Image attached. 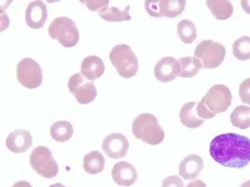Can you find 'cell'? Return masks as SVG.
Masks as SVG:
<instances>
[{"instance_id": "1", "label": "cell", "mask_w": 250, "mask_h": 187, "mask_svg": "<svg viewBox=\"0 0 250 187\" xmlns=\"http://www.w3.org/2000/svg\"><path fill=\"white\" fill-rule=\"evenodd\" d=\"M209 153L224 167L243 168L250 162V140L233 132L222 134L211 140Z\"/></svg>"}, {"instance_id": "2", "label": "cell", "mask_w": 250, "mask_h": 187, "mask_svg": "<svg viewBox=\"0 0 250 187\" xmlns=\"http://www.w3.org/2000/svg\"><path fill=\"white\" fill-rule=\"evenodd\" d=\"M132 133L136 138L150 145H159L165 135L157 118L149 113H141L134 120Z\"/></svg>"}, {"instance_id": "3", "label": "cell", "mask_w": 250, "mask_h": 187, "mask_svg": "<svg viewBox=\"0 0 250 187\" xmlns=\"http://www.w3.org/2000/svg\"><path fill=\"white\" fill-rule=\"evenodd\" d=\"M109 58L118 74L125 79H130L137 75L139 61L130 46L124 44L114 46Z\"/></svg>"}, {"instance_id": "4", "label": "cell", "mask_w": 250, "mask_h": 187, "mask_svg": "<svg viewBox=\"0 0 250 187\" xmlns=\"http://www.w3.org/2000/svg\"><path fill=\"white\" fill-rule=\"evenodd\" d=\"M48 32L52 39H57L64 47H73L79 41L78 29L74 21L68 17L54 19L49 25Z\"/></svg>"}, {"instance_id": "5", "label": "cell", "mask_w": 250, "mask_h": 187, "mask_svg": "<svg viewBox=\"0 0 250 187\" xmlns=\"http://www.w3.org/2000/svg\"><path fill=\"white\" fill-rule=\"evenodd\" d=\"M194 56L201 63L202 68L215 69L224 61L226 49L220 43L204 40L197 46Z\"/></svg>"}, {"instance_id": "6", "label": "cell", "mask_w": 250, "mask_h": 187, "mask_svg": "<svg viewBox=\"0 0 250 187\" xmlns=\"http://www.w3.org/2000/svg\"><path fill=\"white\" fill-rule=\"evenodd\" d=\"M30 164L35 172L46 179L54 178L59 172V166L49 148L38 147L32 151Z\"/></svg>"}, {"instance_id": "7", "label": "cell", "mask_w": 250, "mask_h": 187, "mask_svg": "<svg viewBox=\"0 0 250 187\" xmlns=\"http://www.w3.org/2000/svg\"><path fill=\"white\" fill-rule=\"evenodd\" d=\"M231 100L230 89L223 84H216L211 86L201 102L211 113L216 114L227 111L231 105Z\"/></svg>"}, {"instance_id": "8", "label": "cell", "mask_w": 250, "mask_h": 187, "mask_svg": "<svg viewBox=\"0 0 250 187\" xmlns=\"http://www.w3.org/2000/svg\"><path fill=\"white\" fill-rule=\"evenodd\" d=\"M17 76L19 82L29 89H36L42 82L41 66L30 57H25L18 63Z\"/></svg>"}, {"instance_id": "9", "label": "cell", "mask_w": 250, "mask_h": 187, "mask_svg": "<svg viewBox=\"0 0 250 187\" xmlns=\"http://www.w3.org/2000/svg\"><path fill=\"white\" fill-rule=\"evenodd\" d=\"M81 73H76L68 80L69 91L82 105L91 103L97 96V90L93 81H88Z\"/></svg>"}, {"instance_id": "10", "label": "cell", "mask_w": 250, "mask_h": 187, "mask_svg": "<svg viewBox=\"0 0 250 187\" xmlns=\"http://www.w3.org/2000/svg\"><path fill=\"white\" fill-rule=\"evenodd\" d=\"M129 144L126 137L120 132H114L104 139L102 149L112 159L125 157L129 150Z\"/></svg>"}, {"instance_id": "11", "label": "cell", "mask_w": 250, "mask_h": 187, "mask_svg": "<svg viewBox=\"0 0 250 187\" xmlns=\"http://www.w3.org/2000/svg\"><path fill=\"white\" fill-rule=\"evenodd\" d=\"M182 66L174 57H165L158 62L154 69V75L158 81L170 82L180 76Z\"/></svg>"}, {"instance_id": "12", "label": "cell", "mask_w": 250, "mask_h": 187, "mask_svg": "<svg viewBox=\"0 0 250 187\" xmlns=\"http://www.w3.org/2000/svg\"><path fill=\"white\" fill-rule=\"evenodd\" d=\"M47 17V8L43 1H34L28 4L25 11V21L30 28H42Z\"/></svg>"}, {"instance_id": "13", "label": "cell", "mask_w": 250, "mask_h": 187, "mask_svg": "<svg viewBox=\"0 0 250 187\" xmlns=\"http://www.w3.org/2000/svg\"><path fill=\"white\" fill-rule=\"evenodd\" d=\"M114 182L120 186L129 187L137 181V170L132 165L126 161H120L114 166L112 170Z\"/></svg>"}, {"instance_id": "14", "label": "cell", "mask_w": 250, "mask_h": 187, "mask_svg": "<svg viewBox=\"0 0 250 187\" xmlns=\"http://www.w3.org/2000/svg\"><path fill=\"white\" fill-rule=\"evenodd\" d=\"M33 138L30 132L25 129H18L11 132L6 140V145L15 153L26 152L32 146Z\"/></svg>"}, {"instance_id": "15", "label": "cell", "mask_w": 250, "mask_h": 187, "mask_svg": "<svg viewBox=\"0 0 250 187\" xmlns=\"http://www.w3.org/2000/svg\"><path fill=\"white\" fill-rule=\"evenodd\" d=\"M204 168V161L200 156L191 154L184 158L179 165V173L185 180H194Z\"/></svg>"}, {"instance_id": "16", "label": "cell", "mask_w": 250, "mask_h": 187, "mask_svg": "<svg viewBox=\"0 0 250 187\" xmlns=\"http://www.w3.org/2000/svg\"><path fill=\"white\" fill-rule=\"evenodd\" d=\"M105 65L101 57L90 56L84 57L81 65V74L90 81L99 79L104 75Z\"/></svg>"}, {"instance_id": "17", "label": "cell", "mask_w": 250, "mask_h": 187, "mask_svg": "<svg viewBox=\"0 0 250 187\" xmlns=\"http://www.w3.org/2000/svg\"><path fill=\"white\" fill-rule=\"evenodd\" d=\"M197 105L196 102H188L181 109L179 117L181 123L186 127L197 129L204 124L205 120L200 119L197 113Z\"/></svg>"}, {"instance_id": "18", "label": "cell", "mask_w": 250, "mask_h": 187, "mask_svg": "<svg viewBox=\"0 0 250 187\" xmlns=\"http://www.w3.org/2000/svg\"><path fill=\"white\" fill-rule=\"evenodd\" d=\"M207 6L219 20H225L233 15V6L227 0H208Z\"/></svg>"}, {"instance_id": "19", "label": "cell", "mask_w": 250, "mask_h": 187, "mask_svg": "<svg viewBox=\"0 0 250 187\" xmlns=\"http://www.w3.org/2000/svg\"><path fill=\"white\" fill-rule=\"evenodd\" d=\"M105 165V158L99 151H92L84 156L83 168L90 175H97L102 172Z\"/></svg>"}, {"instance_id": "20", "label": "cell", "mask_w": 250, "mask_h": 187, "mask_svg": "<svg viewBox=\"0 0 250 187\" xmlns=\"http://www.w3.org/2000/svg\"><path fill=\"white\" fill-rule=\"evenodd\" d=\"M187 4L185 0H160L159 1L160 14L164 17L174 19L184 12Z\"/></svg>"}, {"instance_id": "21", "label": "cell", "mask_w": 250, "mask_h": 187, "mask_svg": "<svg viewBox=\"0 0 250 187\" xmlns=\"http://www.w3.org/2000/svg\"><path fill=\"white\" fill-rule=\"evenodd\" d=\"M74 133L73 125L66 121H59L51 126L50 135L52 139L59 142H65L70 140Z\"/></svg>"}, {"instance_id": "22", "label": "cell", "mask_w": 250, "mask_h": 187, "mask_svg": "<svg viewBox=\"0 0 250 187\" xmlns=\"http://www.w3.org/2000/svg\"><path fill=\"white\" fill-rule=\"evenodd\" d=\"M129 4H128L123 11L114 6L105 7L99 11V15L105 21L123 22L125 20H130L131 17L129 14Z\"/></svg>"}, {"instance_id": "23", "label": "cell", "mask_w": 250, "mask_h": 187, "mask_svg": "<svg viewBox=\"0 0 250 187\" xmlns=\"http://www.w3.org/2000/svg\"><path fill=\"white\" fill-rule=\"evenodd\" d=\"M230 121L235 128L245 129L250 127V108L240 105L235 108L230 116Z\"/></svg>"}, {"instance_id": "24", "label": "cell", "mask_w": 250, "mask_h": 187, "mask_svg": "<svg viewBox=\"0 0 250 187\" xmlns=\"http://www.w3.org/2000/svg\"><path fill=\"white\" fill-rule=\"evenodd\" d=\"M177 34L183 42L192 44L197 37L196 26L188 19L181 20L177 25Z\"/></svg>"}, {"instance_id": "25", "label": "cell", "mask_w": 250, "mask_h": 187, "mask_svg": "<svg viewBox=\"0 0 250 187\" xmlns=\"http://www.w3.org/2000/svg\"><path fill=\"white\" fill-rule=\"evenodd\" d=\"M182 66L180 77L191 78L195 76L202 68L201 63L198 59L193 57H181L179 60Z\"/></svg>"}, {"instance_id": "26", "label": "cell", "mask_w": 250, "mask_h": 187, "mask_svg": "<svg viewBox=\"0 0 250 187\" xmlns=\"http://www.w3.org/2000/svg\"><path fill=\"white\" fill-rule=\"evenodd\" d=\"M234 56L239 60L245 61L250 59V37L243 36L233 44Z\"/></svg>"}, {"instance_id": "27", "label": "cell", "mask_w": 250, "mask_h": 187, "mask_svg": "<svg viewBox=\"0 0 250 187\" xmlns=\"http://www.w3.org/2000/svg\"><path fill=\"white\" fill-rule=\"evenodd\" d=\"M239 95L242 101L250 105V78L245 79L240 84Z\"/></svg>"}, {"instance_id": "28", "label": "cell", "mask_w": 250, "mask_h": 187, "mask_svg": "<svg viewBox=\"0 0 250 187\" xmlns=\"http://www.w3.org/2000/svg\"><path fill=\"white\" fill-rule=\"evenodd\" d=\"M83 4H85L86 7L89 9V10L93 11V12H98L99 9H104V8L107 7L109 4L108 0H87V1H81Z\"/></svg>"}, {"instance_id": "29", "label": "cell", "mask_w": 250, "mask_h": 187, "mask_svg": "<svg viewBox=\"0 0 250 187\" xmlns=\"http://www.w3.org/2000/svg\"><path fill=\"white\" fill-rule=\"evenodd\" d=\"M145 8L147 13L152 17L161 18L160 14L159 1H145Z\"/></svg>"}, {"instance_id": "30", "label": "cell", "mask_w": 250, "mask_h": 187, "mask_svg": "<svg viewBox=\"0 0 250 187\" xmlns=\"http://www.w3.org/2000/svg\"><path fill=\"white\" fill-rule=\"evenodd\" d=\"M162 187H184V183L179 176H169L163 180Z\"/></svg>"}, {"instance_id": "31", "label": "cell", "mask_w": 250, "mask_h": 187, "mask_svg": "<svg viewBox=\"0 0 250 187\" xmlns=\"http://www.w3.org/2000/svg\"><path fill=\"white\" fill-rule=\"evenodd\" d=\"M196 109L197 113H198V116L200 119L203 120L210 119L216 116V114L211 113L201 101L198 102Z\"/></svg>"}, {"instance_id": "32", "label": "cell", "mask_w": 250, "mask_h": 187, "mask_svg": "<svg viewBox=\"0 0 250 187\" xmlns=\"http://www.w3.org/2000/svg\"><path fill=\"white\" fill-rule=\"evenodd\" d=\"M187 187H207L204 182L200 180H195L190 182Z\"/></svg>"}, {"instance_id": "33", "label": "cell", "mask_w": 250, "mask_h": 187, "mask_svg": "<svg viewBox=\"0 0 250 187\" xmlns=\"http://www.w3.org/2000/svg\"><path fill=\"white\" fill-rule=\"evenodd\" d=\"M241 6L243 10L247 14H250V0H242Z\"/></svg>"}, {"instance_id": "34", "label": "cell", "mask_w": 250, "mask_h": 187, "mask_svg": "<svg viewBox=\"0 0 250 187\" xmlns=\"http://www.w3.org/2000/svg\"><path fill=\"white\" fill-rule=\"evenodd\" d=\"M12 187H33L32 185L27 181H19L16 182Z\"/></svg>"}, {"instance_id": "35", "label": "cell", "mask_w": 250, "mask_h": 187, "mask_svg": "<svg viewBox=\"0 0 250 187\" xmlns=\"http://www.w3.org/2000/svg\"><path fill=\"white\" fill-rule=\"evenodd\" d=\"M240 187H250V180L245 182Z\"/></svg>"}, {"instance_id": "36", "label": "cell", "mask_w": 250, "mask_h": 187, "mask_svg": "<svg viewBox=\"0 0 250 187\" xmlns=\"http://www.w3.org/2000/svg\"><path fill=\"white\" fill-rule=\"evenodd\" d=\"M49 187H65L64 185H62L60 183L54 184V185H51Z\"/></svg>"}]
</instances>
